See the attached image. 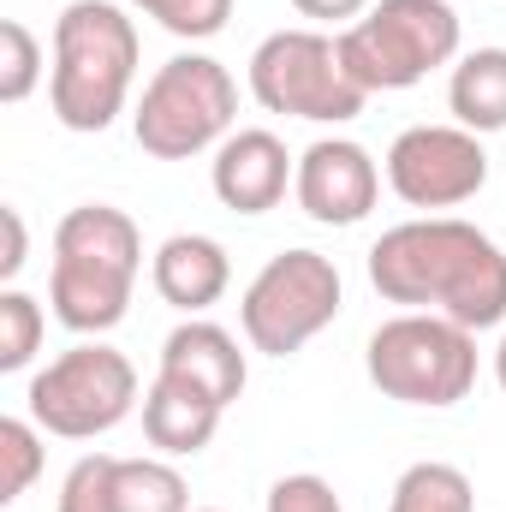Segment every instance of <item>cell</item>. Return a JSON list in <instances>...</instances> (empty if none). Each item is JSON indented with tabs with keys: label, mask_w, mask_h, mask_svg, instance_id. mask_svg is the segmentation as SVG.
Segmentation results:
<instances>
[{
	"label": "cell",
	"mask_w": 506,
	"mask_h": 512,
	"mask_svg": "<svg viewBox=\"0 0 506 512\" xmlns=\"http://www.w3.org/2000/svg\"><path fill=\"white\" fill-rule=\"evenodd\" d=\"M268 512H346V507H340V495H334L328 477L292 471V477H280V483L268 489Z\"/></svg>",
	"instance_id": "cb8c5ba5"
},
{
	"label": "cell",
	"mask_w": 506,
	"mask_h": 512,
	"mask_svg": "<svg viewBox=\"0 0 506 512\" xmlns=\"http://www.w3.org/2000/svg\"><path fill=\"white\" fill-rule=\"evenodd\" d=\"M131 405H137V370L108 340H78L72 352L42 364L24 393V411L42 423V435H60V441H96L120 429Z\"/></svg>",
	"instance_id": "ba28073f"
},
{
	"label": "cell",
	"mask_w": 506,
	"mask_h": 512,
	"mask_svg": "<svg viewBox=\"0 0 506 512\" xmlns=\"http://www.w3.org/2000/svg\"><path fill=\"white\" fill-rule=\"evenodd\" d=\"M36 84H42V42L24 18H6L0 24V102L18 108V102H30Z\"/></svg>",
	"instance_id": "44dd1931"
},
{
	"label": "cell",
	"mask_w": 506,
	"mask_h": 512,
	"mask_svg": "<svg viewBox=\"0 0 506 512\" xmlns=\"http://www.w3.org/2000/svg\"><path fill=\"white\" fill-rule=\"evenodd\" d=\"M495 382L506 387V334H501V346H495Z\"/></svg>",
	"instance_id": "4316f807"
},
{
	"label": "cell",
	"mask_w": 506,
	"mask_h": 512,
	"mask_svg": "<svg viewBox=\"0 0 506 512\" xmlns=\"http://www.w3.org/2000/svg\"><path fill=\"white\" fill-rule=\"evenodd\" d=\"M447 108H453V126L477 131H506V48H471L459 54L453 78H447Z\"/></svg>",
	"instance_id": "2e32d148"
},
{
	"label": "cell",
	"mask_w": 506,
	"mask_h": 512,
	"mask_svg": "<svg viewBox=\"0 0 506 512\" xmlns=\"http://www.w3.org/2000/svg\"><path fill=\"white\" fill-rule=\"evenodd\" d=\"M292 179H298V161L286 155V143L274 131H262V126L233 131L215 149V161H209V185H215V197L233 215H268V209H280V197L292 191Z\"/></svg>",
	"instance_id": "7c38bea8"
},
{
	"label": "cell",
	"mask_w": 506,
	"mask_h": 512,
	"mask_svg": "<svg viewBox=\"0 0 506 512\" xmlns=\"http://www.w3.org/2000/svg\"><path fill=\"white\" fill-rule=\"evenodd\" d=\"M340 60L364 96L411 90L435 66L459 60V12L447 0H376L340 30Z\"/></svg>",
	"instance_id": "5b68a950"
},
{
	"label": "cell",
	"mask_w": 506,
	"mask_h": 512,
	"mask_svg": "<svg viewBox=\"0 0 506 512\" xmlns=\"http://www.w3.org/2000/svg\"><path fill=\"white\" fill-rule=\"evenodd\" d=\"M251 96L268 114L286 120H316V126H346L364 114V90L352 84L340 60V36L322 30H274L251 54Z\"/></svg>",
	"instance_id": "52a82bcc"
},
{
	"label": "cell",
	"mask_w": 506,
	"mask_h": 512,
	"mask_svg": "<svg viewBox=\"0 0 506 512\" xmlns=\"http://www.w3.org/2000/svg\"><path fill=\"white\" fill-rule=\"evenodd\" d=\"M114 512H191V489L167 459H120L114 465Z\"/></svg>",
	"instance_id": "ac0fdd59"
},
{
	"label": "cell",
	"mask_w": 506,
	"mask_h": 512,
	"mask_svg": "<svg viewBox=\"0 0 506 512\" xmlns=\"http://www.w3.org/2000/svg\"><path fill=\"white\" fill-rule=\"evenodd\" d=\"M370 286L387 304L453 316L471 334L506 322V251L459 215L387 227L370 245Z\"/></svg>",
	"instance_id": "6da1fadb"
},
{
	"label": "cell",
	"mask_w": 506,
	"mask_h": 512,
	"mask_svg": "<svg viewBox=\"0 0 506 512\" xmlns=\"http://www.w3.org/2000/svg\"><path fill=\"white\" fill-rule=\"evenodd\" d=\"M340 268L322 251H280L256 268V280L239 298V328L262 358H292L304 352L334 316H340Z\"/></svg>",
	"instance_id": "9c48e42d"
},
{
	"label": "cell",
	"mask_w": 506,
	"mask_h": 512,
	"mask_svg": "<svg viewBox=\"0 0 506 512\" xmlns=\"http://www.w3.org/2000/svg\"><path fill=\"white\" fill-rule=\"evenodd\" d=\"M149 280H155V292H161V304H173V310H185V316H203L209 304H221L227 298V286H233V256L221 239H209V233H173L155 262H149Z\"/></svg>",
	"instance_id": "5bb4252c"
},
{
	"label": "cell",
	"mask_w": 506,
	"mask_h": 512,
	"mask_svg": "<svg viewBox=\"0 0 506 512\" xmlns=\"http://www.w3.org/2000/svg\"><path fill=\"white\" fill-rule=\"evenodd\" d=\"M0 227H6V256H0V280L12 286L18 274H24V262H30V233H24V215L6 203L0 209Z\"/></svg>",
	"instance_id": "d4e9b609"
},
{
	"label": "cell",
	"mask_w": 506,
	"mask_h": 512,
	"mask_svg": "<svg viewBox=\"0 0 506 512\" xmlns=\"http://www.w3.org/2000/svg\"><path fill=\"white\" fill-rule=\"evenodd\" d=\"M387 185L405 209H459L489 185V149L465 126H405L387 143Z\"/></svg>",
	"instance_id": "30bf717a"
},
{
	"label": "cell",
	"mask_w": 506,
	"mask_h": 512,
	"mask_svg": "<svg viewBox=\"0 0 506 512\" xmlns=\"http://www.w3.org/2000/svg\"><path fill=\"white\" fill-rule=\"evenodd\" d=\"M42 334H48V316L30 292L6 286L0 292V370H30V358L42 352Z\"/></svg>",
	"instance_id": "ffe728a7"
},
{
	"label": "cell",
	"mask_w": 506,
	"mask_h": 512,
	"mask_svg": "<svg viewBox=\"0 0 506 512\" xmlns=\"http://www.w3.org/2000/svg\"><path fill=\"white\" fill-rule=\"evenodd\" d=\"M387 512H477V489L447 459H417L399 471Z\"/></svg>",
	"instance_id": "e0dca14e"
},
{
	"label": "cell",
	"mask_w": 506,
	"mask_h": 512,
	"mask_svg": "<svg viewBox=\"0 0 506 512\" xmlns=\"http://www.w3.org/2000/svg\"><path fill=\"white\" fill-rule=\"evenodd\" d=\"M370 6H376V0H292V12H298V18H310V24H340V30H346V24H358Z\"/></svg>",
	"instance_id": "484cf974"
},
{
	"label": "cell",
	"mask_w": 506,
	"mask_h": 512,
	"mask_svg": "<svg viewBox=\"0 0 506 512\" xmlns=\"http://www.w3.org/2000/svg\"><path fill=\"white\" fill-rule=\"evenodd\" d=\"M42 423L36 417H0V501H24L42 477Z\"/></svg>",
	"instance_id": "d6986e66"
},
{
	"label": "cell",
	"mask_w": 506,
	"mask_h": 512,
	"mask_svg": "<svg viewBox=\"0 0 506 512\" xmlns=\"http://www.w3.org/2000/svg\"><path fill=\"white\" fill-rule=\"evenodd\" d=\"M197 512H221V507H197Z\"/></svg>",
	"instance_id": "83f0119b"
},
{
	"label": "cell",
	"mask_w": 506,
	"mask_h": 512,
	"mask_svg": "<svg viewBox=\"0 0 506 512\" xmlns=\"http://www.w3.org/2000/svg\"><path fill=\"white\" fill-rule=\"evenodd\" d=\"M215 429H221V405L209 393L155 370V382L143 393V435L161 459H197L215 441Z\"/></svg>",
	"instance_id": "9a60e30c"
},
{
	"label": "cell",
	"mask_w": 506,
	"mask_h": 512,
	"mask_svg": "<svg viewBox=\"0 0 506 512\" xmlns=\"http://www.w3.org/2000/svg\"><path fill=\"white\" fill-rule=\"evenodd\" d=\"M292 197L322 227H358L381 197V167H376V155L364 143H352V137H316L298 155Z\"/></svg>",
	"instance_id": "8fae6325"
},
{
	"label": "cell",
	"mask_w": 506,
	"mask_h": 512,
	"mask_svg": "<svg viewBox=\"0 0 506 512\" xmlns=\"http://www.w3.org/2000/svg\"><path fill=\"white\" fill-rule=\"evenodd\" d=\"M137 78V24L114 0H72L54 18L48 108L66 131H108Z\"/></svg>",
	"instance_id": "3957f363"
},
{
	"label": "cell",
	"mask_w": 506,
	"mask_h": 512,
	"mask_svg": "<svg viewBox=\"0 0 506 512\" xmlns=\"http://www.w3.org/2000/svg\"><path fill=\"white\" fill-rule=\"evenodd\" d=\"M364 370L370 382L399 399V405H429L447 411L477 387V334L459 328L453 316L435 310H405L393 322H381L364 346Z\"/></svg>",
	"instance_id": "8992f818"
},
{
	"label": "cell",
	"mask_w": 506,
	"mask_h": 512,
	"mask_svg": "<svg viewBox=\"0 0 506 512\" xmlns=\"http://www.w3.org/2000/svg\"><path fill=\"white\" fill-rule=\"evenodd\" d=\"M131 6L143 18H155L167 36H185V42H209L233 18V0H131Z\"/></svg>",
	"instance_id": "7402d4cb"
},
{
	"label": "cell",
	"mask_w": 506,
	"mask_h": 512,
	"mask_svg": "<svg viewBox=\"0 0 506 512\" xmlns=\"http://www.w3.org/2000/svg\"><path fill=\"white\" fill-rule=\"evenodd\" d=\"M161 376H179L197 393H209L221 411L245 393L251 382V364L239 352V340L221 328V322H203V316H185L167 340H161Z\"/></svg>",
	"instance_id": "4fadbf2b"
},
{
	"label": "cell",
	"mask_w": 506,
	"mask_h": 512,
	"mask_svg": "<svg viewBox=\"0 0 506 512\" xmlns=\"http://www.w3.org/2000/svg\"><path fill=\"white\" fill-rule=\"evenodd\" d=\"M239 120V84L215 54H173L131 114V137L155 161H191L203 149H221Z\"/></svg>",
	"instance_id": "277c9868"
},
{
	"label": "cell",
	"mask_w": 506,
	"mask_h": 512,
	"mask_svg": "<svg viewBox=\"0 0 506 512\" xmlns=\"http://www.w3.org/2000/svg\"><path fill=\"white\" fill-rule=\"evenodd\" d=\"M143 274L137 221L114 203H78L54 227V268H48V304L54 322L72 334H108L131 310V286Z\"/></svg>",
	"instance_id": "7a4b0ae2"
},
{
	"label": "cell",
	"mask_w": 506,
	"mask_h": 512,
	"mask_svg": "<svg viewBox=\"0 0 506 512\" xmlns=\"http://www.w3.org/2000/svg\"><path fill=\"white\" fill-rule=\"evenodd\" d=\"M114 453H84L66 483H60V501L54 512H114Z\"/></svg>",
	"instance_id": "603a6c76"
}]
</instances>
